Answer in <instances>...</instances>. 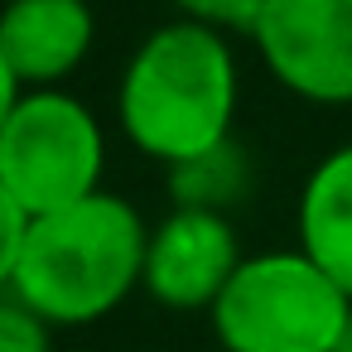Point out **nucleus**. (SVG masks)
I'll return each mask as SVG.
<instances>
[{"mask_svg":"<svg viewBox=\"0 0 352 352\" xmlns=\"http://www.w3.org/2000/svg\"><path fill=\"white\" fill-rule=\"evenodd\" d=\"M241 73L232 39L193 20H169L140 39L116 87L121 135L164 169L232 140Z\"/></svg>","mask_w":352,"mask_h":352,"instance_id":"1","label":"nucleus"},{"mask_svg":"<svg viewBox=\"0 0 352 352\" xmlns=\"http://www.w3.org/2000/svg\"><path fill=\"white\" fill-rule=\"evenodd\" d=\"M145 217L121 193H92L49 217H30L10 294L54 328L116 314L145 280Z\"/></svg>","mask_w":352,"mask_h":352,"instance_id":"2","label":"nucleus"},{"mask_svg":"<svg viewBox=\"0 0 352 352\" xmlns=\"http://www.w3.org/2000/svg\"><path fill=\"white\" fill-rule=\"evenodd\" d=\"M208 318L222 352H333L352 299L299 246H285L241 256Z\"/></svg>","mask_w":352,"mask_h":352,"instance_id":"3","label":"nucleus"},{"mask_svg":"<svg viewBox=\"0 0 352 352\" xmlns=\"http://www.w3.org/2000/svg\"><path fill=\"white\" fill-rule=\"evenodd\" d=\"M107 174V131L97 111L63 92H25L0 131V184L25 217H49L102 193Z\"/></svg>","mask_w":352,"mask_h":352,"instance_id":"4","label":"nucleus"},{"mask_svg":"<svg viewBox=\"0 0 352 352\" xmlns=\"http://www.w3.org/2000/svg\"><path fill=\"white\" fill-rule=\"evenodd\" d=\"M251 44L289 97L352 107V0H265Z\"/></svg>","mask_w":352,"mask_h":352,"instance_id":"5","label":"nucleus"},{"mask_svg":"<svg viewBox=\"0 0 352 352\" xmlns=\"http://www.w3.org/2000/svg\"><path fill=\"white\" fill-rule=\"evenodd\" d=\"M241 265L232 217L203 208H169L145 241L140 289L174 314H208Z\"/></svg>","mask_w":352,"mask_h":352,"instance_id":"6","label":"nucleus"},{"mask_svg":"<svg viewBox=\"0 0 352 352\" xmlns=\"http://www.w3.org/2000/svg\"><path fill=\"white\" fill-rule=\"evenodd\" d=\"M97 15L87 0H6L0 54L25 92L63 87L92 54Z\"/></svg>","mask_w":352,"mask_h":352,"instance_id":"7","label":"nucleus"},{"mask_svg":"<svg viewBox=\"0 0 352 352\" xmlns=\"http://www.w3.org/2000/svg\"><path fill=\"white\" fill-rule=\"evenodd\" d=\"M294 227H299V251L314 265H323L352 299V140L328 150L309 169L299 188Z\"/></svg>","mask_w":352,"mask_h":352,"instance_id":"8","label":"nucleus"},{"mask_svg":"<svg viewBox=\"0 0 352 352\" xmlns=\"http://www.w3.org/2000/svg\"><path fill=\"white\" fill-rule=\"evenodd\" d=\"M169 188H174V208H203V212L227 217L251 188V160L236 140H227V145H217L188 164H174Z\"/></svg>","mask_w":352,"mask_h":352,"instance_id":"9","label":"nucleus"},{"mask_svg":"<svg viewBox=\"0 0 352 352\" xmlns=\"http://www.w3.org/2000/svg\"><path fill=\"white\" fill-rule=\"evenodd\" d=\"M179 10V20H193L203 30H217V34H251L265 0H169Z\"/></svg>","mask_w":352,"mask_h":352,"instance_id":"10","label":"nucleus"},{"mask_svg":"<svg viewBox=\"0 0 352 352\" xmlns=\"http://www.w3.org/2000/svg\"><path fill=\"white\" fill-rule=\"evenodd\" d=\"M0 352H54V323L10 289L0 294Z\"/></svg>","mask_w":352,"mask_h":352,"instance_id":"11","label":"nucleus"},{"mask_svg":"<svg viewBox=\"0 0 352 352\" xmlns=\"http://www.w3.org/2000/svg\"><path fill=\"white\" fill-rule=\"evenodd\" d=\"M25 227H30V217L15 208V198L6 193V184H0V294L10 289V275H15V261H20Z\"/></svg>","mask_w":352,"mask_h":352,"instance_id":"12","label":"nucleus"},{"mask_svg":"<svg viewBox=\"0 0 352 352\" xmlns=\"http://www.w3.org/2000/svg\"><path fill=\"white\" fill-rule=\"evenodd\" d=\"M20 97H25V87H20V78L10 73L6 54H0V131H6V121H10V111H15Z\"/></svg>","mask_w":352,"mask_h":352,"instance_id":"13","label":"nucleus"},{"mask_svg":"<svg viewBox=\"0 0 352 352\" xmlns=\"http://www.w3.org/2000/svg\"><path fill=\"white\" fill-rule=\"evenodd\" d=\"M333 352H352V318H347V328L338 333V342H333Z\"/></svg>","mask_w":352,"mask_h":352,"instance_id":"14","label":"nucleus"}]
</instances>
